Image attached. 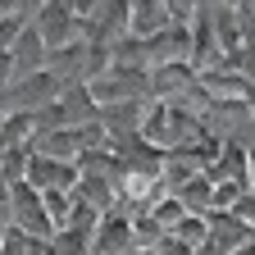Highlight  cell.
Listing matches in <instances>:
<instances>
[{
  "mask_svg": "<svg viewBox=\"0 0 255 255\" xmlns=\"http://www.w3.org/2000/svg\"><path fill=\"white\" fill-rule=\"evenodd\" d=\"M91 255H132V219L110 210L91 228Z\"/></svg>",
  "mask_w": 255,
  "mask_h": 255,
  "instance_id": "7a4b0ae2",
  "label": "cell"
},
{
  "mask_svg": "<svg viewBox=\"0 0 255 255\" xmlns=\"http://www.w3.org/2000/svg\"><path fill=\"white\" fill-rule=\"evenodd\" d=\"M173 201L182 205V214H201V219H205V214H210V182L196 173L191 182H182V187L173 191Z\"/></svg>",
  "mask_w": 255,
  "mask_h": 255,
  "instance_id": "277c9868",
  "label": "cell"
},
{
  "mask_svg": "<svg viewBox=\"0 0 255 255\" xmlns=\"http://www.w3.org/2000/svg\"><path fill=\"white\" fill-rule=\"evenodd\" d=\"M132 255H150V251H132Z\"/></svg>",
  "mask_w": 255,
  "mask_h": 255,
  "instance_id": "30bf717a",
  "label": "cell"
},
{
  "mask_svg": "<svg viewBox=\"0 0 255 255\" xmlns=\"http://www.w3.org/2000/svg\"><path fill=\"white\" fill-rule=\"evenodd\" d=\"M41 210H46V223L59 233L69 223V210H73V196L69 191H41Z\"/></svg>",
  "mask_w": 255,
  "mask_h": 255,
  "instance_id": "5b68a950",
  "label": "cell"
},
{
  "mask_svg": "<svg viewBox=\"0 0 255 255\" xmlns=\"http://www.w3.org/2000/svg\"><path fill=\"white\" fill-rule=\"evenodd\" d=\"M150 255H191V246H182L173 233H164V237H159V242L150 246Z\"/></svg>",
  "mask_w": 255,
  "mask_h": 255,
  "instance_id": "52a82bcc",
  "label": "cell"
},
{
  "mask_svg": "<svg viewBox=\"0 0 255 255\" xmlns=\"http://www.w3.org/2000/svg\"><path fill=\"white\" fill-rule=\"evenodd\" d=\"M32 32L41 37V46H46V50H59V46L78 41V23H73L69 0H41L37 14H32Z\"/></svg>",
  "mask_w": 255,
  "mask_h": 255,
  "instance_id": "6da1fadb",
  "label": "cell"
},
{
  "mask_svg": "<svg viewBox=\"0 0 255 255\" xmlns=\"http://www.w3.org/2000/svg\"><path fill=\"white\" fill-rule=\"evenodd\" d=\"M173 237H178L182 246L196 251L201 242H210V228H205V219H201V214H182V219L173 223Z\"/></svg>",
  "mask_w": 255,
  "mask_h": 255,
  "instance_id": "8992f818",
  "label": "cell"
},
{
  "mask_svg": "<svg viewBox=\"0 0 255 255\" xmlns=\"http://www.w3.org/2000/svg\"><path fill=\"white\" fill-rule=\"evenodd\" d=\"M164 27H169L164 0H137V5H128V37H132V41H150Z\"/></svg>",
  "mask_w": 255,
  "mask_h": 255,
  "instance_id": "3957f363",
  "label": "cell"
},
{
  "mask_svg": "<svg viewBox=\"0 0 255 255\" xmlns=\"http://www.w3.org/2000/svg\"><path fill=\"white\" fill-rule=\"evenodd\" d=\"M5 228H9V223H5V219H0V237H5Z\"/></svg>",
  "mask_w": 255,
  "mask_h": 255,
  "instance_id": "9c48e42d",
  "label": "cell"
},
{
  "mask_svg": "<svg viewBox=\"0 0 255 255\" xmlns=\"http://www.w3.org/2000/svg\"><path fill=\"white\" fill-rule=\"evenodd\" d=\"M228 255H255V242H246V246H237V251H228Z\"/></svg>",
  "mask_w": 255,
  "mask_h": 255,
  "instance_id": "ba28073f",
  "label": "cell"
}]
</instances>
